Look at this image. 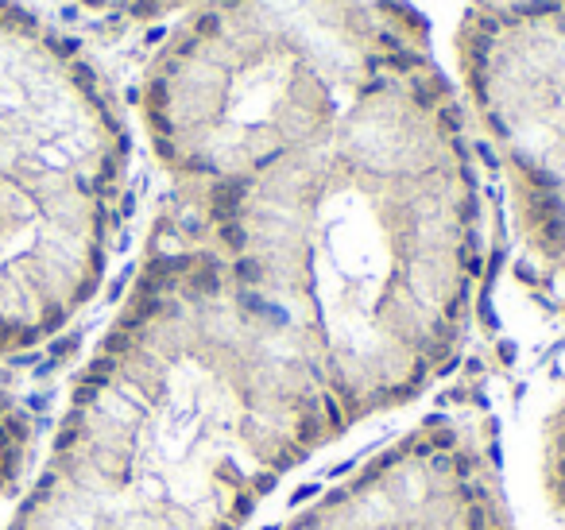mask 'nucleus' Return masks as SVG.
Returning <instances> with one entry per match:
<instances>
[{
	"instance_id": "0eeeda50",
	"label": "nucleus",
	"mask_w": 565,
	"mask_h": 530,
	"mask_svg": "<svg viewBox=\"0 0 565 530\" xmlns=\"http://www.w3.org/2000/svg\"><path fill=\"white\" fill-rule=\"evenodd\" d=\"M31 461V418L16 399L0 395V496L16 488Z\"/></svg>"
},
{
	"instance_id": "39448f33",
	"label": "nucleus",
	"mask_w": 565,
	"mask_h": 530,
	"mask_svg": "<svg viewBox=\"0 0 565 530\" xmlns=\"http://www.w3.org/2000/svg\"><path fill=\"white\" fill-rule=\"evenodd\" d=\"M461 66L519 236L565 290V8L534 0L473 12Z\"/></svg>"
},
{
	"instance_id": "9d476101",
	"label": "nucleus",
	"mask_w": 565,
	"mask_h": 530,
	"mask_svg": "<svg viewBox=\"0 0 565 530\" xmlns=\"http://www.w3.org/2000/svg\"><path fill=\"white\" fill-rule=\"evenodd\" d=\"M562 8H565V4H562Z\"/></svg>"
},
{
	"instance_id": "1a4fd4ad",
	"label": "nucleus",
	"mask_w": 565,
	"mask_h": 530,
	"mask_svg": "<svg viewBox=\"0 0 565 530\" xmlns=\"http://www.w3.org/2000/svg\"><path fill=\"white\" fill-rule=\"evenodd\" d=\"M85 12H101V16H120V20H159L171 16L178 8H198L201 0H74Z\"/></svg>"
},
{
	"instance_id": "20e7f679",
	"label": "nucleus",
	"mask_w": 565,
	"mask_h": 530,
	"mask_svg": "<svg viewBox=\"0 0 565 530\" xmlns=\"http://www.w3.org/2000/svg\"><path fill=\"white\" fill-rule=\"evenodd\" d=\"M128 155L124 116L82 47L0 0V357L39 348L101 290Z\"/></svg>"
},
{
	"instance_id": "423d86ee",
	"label": "nucleus",
	"mask_w": 565,
	"mask_h": 530,
	"mask_svg": "<svg viewBox=\"0 0 565 530\" xmlns=\"http://www.w3.org/2000/svg\"><path fill=\"white\" fill-rule=\"evenodd\" d=\"M282 530H511V519L473 426L430 418Z\"/></svg>"
},
{
	"instance_id": "7ed1b4c3",
	"label": "nucleus",
	"mask_w": 565,
	"mask_h": 530,
	"mask_svg": "<svg viewBox=\"0 0 565 530\" xmlns=\"http://www.w3.org/2000/svg\"><path fill=\"white\" fill-rule=\"evenodd\" d=\"M395 0H201L143 74V128L206 201L333 128L387 74L426 55Z\"/></svg>"
},
{
	"instance_id": "f03ea898",
	"label": "nucleus",
	"mask_w": 565,
	"mask_h": 530,
	"mask_svg": "<svg viewBox=\"0 0 565 530\" xmlns=\"http://www.w3.org/2000/svg\"><path fill=\"white\" fill-rule=\"evenodd\" d=\"M337 438L282 333L166 209L8 530H236Z\"/></svg>"
},
{
	"instance_id": "f257e3e1",
	"label": "nucleus",
	"mask_w": 565,
	"mask_h": 530,
	"mask_svg": "<svg viewBox=\"0 0 565 530\" xmlns=\"http://www.w3.org/2000/svg\"><path fill=\"white\" fill-rule=\"evenodd\" d=\"M282 333L337 430L430 387L473 322L480 190L430 55L333 128L206 201H171Z\"/></svg>"
},
{
	"instance_id": "6e6552de",
	"label": "nucleus",
	"mask_w": 565,
	"mask_h": 530,
	"mask_svg": "<svg viewBox=\"0 0 565 530\" xmlns=\"http://www.w3.org/2000/svg\"><path fill=\"white\" fill-rule=\"evenodd\" d=\"M542 473H546V492L554 511L565 519V399L554 410L546 426V457H542Z\"/></svg>"
}]
</instances>
